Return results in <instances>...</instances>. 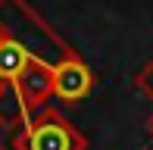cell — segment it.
<instances>
[{
  "mask_svg": "<svg viewBox=\"0 0 153 150\" xmlns=\"http://www.w3.org/2000/svg\"><path fill=\"white\" fill-rule=\"evenodd\" d=\"M0 22H3V44H0V125L16 131L22 125L13 85L28 69V63L59 66L75 56V50L62 41V35L41 16L28 0H0Z\"/></svg>",
  "mask_w": 153,
  "mask_h": 150,
  "instance_id": "6da1fadb",
  "label": "cell"
},
{
  "mask_svg": "<svg viewBox=\"0 0 153 150\" xmlns=\"http://www.w3.org/2000/svg\"><path fill=\"white\" fill-rule=\"evenodd\" d=\"M13 150H88V134L59 106H44L13 131Z\"/></svg>",
  "mask_w": 153,
  "mask_h": 150,
  "instance_id": "7a4b0ae2",
  "label": "cell"
},
{
  "mask_svg": "<svg viewBox=\"0 0 153 150\" xmlns=\"http://www.w3.org/2000/svg\"><path fill=\"white\" fill-rule=\"evenodd\" d=\"M91 91H94V72L78 53L62 59L53 69V100H59L62 106H75Z\"/></svg>",
  "mask_w": 153,
  "mask_h": 150,
  "instance_id": "3957f363",
  "label": "cell"
},
{
  "mask_svg": "<svg viewBox=\"0 0 153 150\" xmlns=\"http://www.w3.org/2000/svg\"><path fill=\"white\" fill-rule=\"evenodd\" d=\"M134 88L153 103V56L141 66V69H137V75H134Z\"/></svg>",
  "mask_w": 153,
  "mask_h": 150,
  "instance_id": "277c9868",
  "label": "cell"
},
{
  "mask_svg": "<svg viewBox=\"0 0 153 150\" xmlns=\"http://www.w3.org/2000/svg\"><path fill=\"white\" fill-rule=\"evenodd\" d=\"M147 131H150V138H153V113H150V119H147Z\"/></svg>",
  "mask_w": 153,
  "mask_h": 150,
  "instance_id": "5b68a950",
  "label": "cell"
},
{
  "mask_svg": "<svg viewBox=\"0 0 153 150\" xmlns=\"http://www.w3.org/2000/svg\"><path fill=\"white\" fill-rule=\"evenodd\" d=\"M0 150H6V147H3V138H0Z\"/></svg>",
  "mask_w": 153,
  "mask_h": 150,
  "instance_id": "8992f818",
  "label": "cell"
},
{
  "mask_svg": "<svg viewBox=\"0 0 153 150\" xmlns=\"http://www.w3.org/2000/svg\"><path fill=\"white\" fill-rule=\"evenodd\" d=\"M144 150H153V147H144Z\"/></svg>",
  "mask_w": 153,
  "mask_h": 150,
  "instance_id": "52a82bcc",
  "label": "cell"
}]
</instances>
